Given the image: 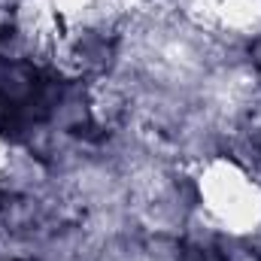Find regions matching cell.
Returning <instances> with one entry per match:
<instances>
[{"label": "cell", "instance_id": "1", "mask_svg": "<svg viewBox=\"0 0 261 261\" xmlns=\"http://www.w3.org/2000/svg\"><path fill=\"white\" fill-rule=\"evenodd\" d=\"M249 61H252V67H255V73L261 76V34L255 37V43L249 46Z\"/></svg>", "mask_w": 261, "mask_h": 261}, {"label": "cell", "instance_id": "2", "mask_svg": "<svg viewBox=\"0 0 261 261\" xmlns=\"http://www.w3.org/2000/svg\"><path fill=\"white\" fill-rule=\"evenodd\" d=\"M12 261H40V258H12Z\"/></svg>", "mask_w": 261, "mask_h": 261}]
</instances>
